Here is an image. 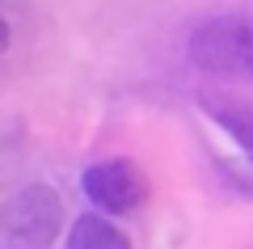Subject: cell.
<instances>
[{
  "instance_id": "6da1fadb",
  "label": "cell",
  "mask_w": 253,
  "mask_h": 249,
  "mask_svg": "<svg viewBox=\"0 0 253 249\" xmlns=\"http://www.w3.org/2000/svg\"><path fill=\"white\" fill-rule=\"evenodd\" d=\"M190 63L219 80H253V13H219L190 30Z\"/></svg>"
},
{
  "instance_id": "7a4b0ae2",
  "label": "cell",
  "mask_w": 253,
  "mask_h": 249,
  "mask_svg": "<svg viewBox=\"0 0 253 249\" xmlns=\"http://www.w3.org/2000/svg\"><path fill=\"white\" fill-rule=\"evenodd\" d=\"M81 190L101 215H135L148 203V178L135 160L106 156L81 173Z\"/></svg>"
},
{
  "instance_id": "3957f363",
  "label": "cell",
  "mask_w": 253,
  "mask_h": 249,
  "mask_svg": "<svg viewBox=\"0 0 253 249\" xmlns=\"http://www.w3.org/2000/svg\"><path fill=\"white\" fill-rule=\"evenodd\" d=\"M63 228V203L51 186L30 182L9 203V237L26 249H46Z\"/></svg>"
},
{
  "instance_id": "277c9868",
  "label": "cell",
  "mask_w": 253,
  "mask_h": 249,
  "mask_svg": "<svg viewBox=\"0 0 253 249\" xmlns=\"http://www.w3.org/2000/svg\"><path fill=\"white\" fill-rule=\"evenodd\" d=\"M199 110L253 160V101L232 98V93H199Z\"/></svg>"
},
{
  "instance_id": "5b68a950",
  "label": "cell",
  "mask_w": 253,
  "mask_h": 249,
  "mask_svg": "<svg viewBox=\"0 0 253 249\" xmlns=\"http://www.w3.org/2000/svg\"><path fill=\"white\" fill-rule=\"evenodd\" d=\"M63 249H131V241H126V232L118 228L110 215L84 211V215H76V220H72Z\"/></svg>"
},
{
  "instance_id": "8992f818",
  "label": "cell",
  "mask_w": 253,
  "mask_h": 249,
  "mask_svg": "<svg viewBox=\"0 0 253 249\" xmlns=\"http://www.w3.org/2000/svg\"><path fill=\"white\" fill-rule=\"evenodd\" d=\"M215 178L224 182L228 190H236V195L253 199V160H245V165H232V160H215Z\"/></svg>"
}]
</instances>
